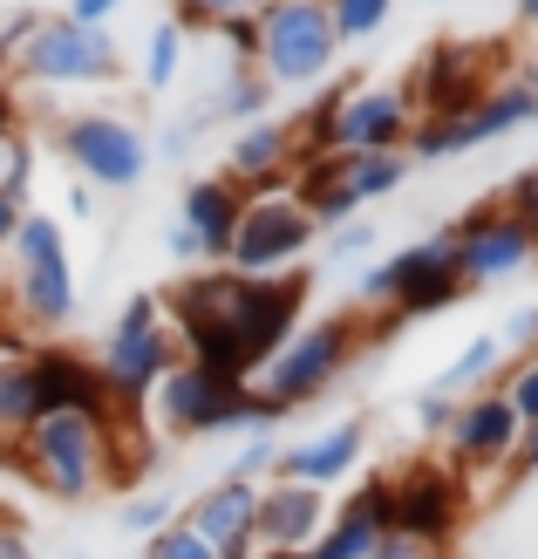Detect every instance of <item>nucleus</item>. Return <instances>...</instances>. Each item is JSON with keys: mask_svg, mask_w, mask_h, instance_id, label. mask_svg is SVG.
Wrapping results in <instances>:
<instances>
[{"mask_svg": "<svg viewBox=\"0 0 538 559\" xmlns=\"http://www.w3.org/2000/svg\"><path fill=\"white\" fill-rule=\"evenodd\" d=\"M157 300H164V321H171L184 361H198V369H212L225 382H252L279 355V342L300 328L307 273L246 280L232 266H198V273H178Z\"/></svg>", "mask_w": 538, "mask_h": 559, "instance_id": "1", "label": "nucleus"}, {"mask_svg": "<svg viewBox=\"0 0 538 559\" xmlns=\"http://www.w3.org/2000/svg\"><path fill=\"white\" fill-rule=\"evenodd\" d=\"M109 443L117 409H48L14 443H0V464L21 471L48 506H96L109 491Z\"/></svg>", "mask_w": 538, "mask_h": 559, "instance_id": "2", "label": "nucleus"}, {"mask_svg": "<svg viewBox=\"0 0 538 559\" xmlns=\"http://www.w3.org/2000/svg\"><path fill=\"white\" fill-rule=\"evenodd\" d=\"M388 328H375L368 314H355V307H342V314H321V321H300L287 342H279V355L266 361L260 376H252V396H260L273 416H287L300 403H321L334 382H342L355 369V355L368 342H382Z\"/></svg>", "mask_w": 538, "mask_h": 559, "instance_id": "3", "label": "nucleus"}, {"mask_svg": "<svg viewBox=\"0 0 538 559\" xmlns=\"http://www.w3.org/2000/svg\"><path fill=\"white\" fill-rule=\"evenodd\" d=\"M294 123H300V157H314V151H409L416 103H409V82H321V96Z\"/></svg>", "mask_w": 538, "mask_h": 559, "instance_id": "4", "label": "nucleus"}, {"mask_svg": "<svg viewBox=\"0 0 538 559\" xmlns=\"http://www.w3.org/2000/svg\"><path fill=\"white\" fill-rule=\"evenodd\" d=\"M8 314L21 334H62L75 321V307H82V287H75V260H69V233H62V218L55 212H27L21 218V233L8 239Z\"/></svg>", "mask_w": 538, "mask_h": 559, "instance_id": "5", "label": "nucleus"}, {"mask_svg": "<svg viewBox=\"0 0 538 559\" xmlns=\"http://www.w3.org/2000/svg\"><path fill=\"white\" fill-rule=\"evenodd\" d=\"M151 409H157V430L178 437V443H191V437H266V430L287 424V416H273L252 396V382H225L212 369H198V361H178L151 389Z\"/></svg>", "mask_w": 538, "mask_h": 559, "instance_id": "6", "label": "nucleus"}, {"mask_svg": "<svg viewBox=\"0 0 538 559\" xmlns=\"http://www.w3.org/2000/svg\"><path fill=\"white\" fill-rule=\"evenodd\" d=\"M178 361H184V348H178L171 321H164V300H157V294H130V300L117 307V321H109V334H103L96 382H103L109 409L136 416V409L151 403V389L171 376Z\"/></svg>", "mask_w": 538, "mask_h": 559, "instance_id": "7", "label": "nucleus"}, {"mask_svg": "<svg viewBox=\"0 0 538 559\" xmlns=\"http://www.w3.org/2000/svg\"><path fill=\"white\" fill-rule=\"evenodd\" d=\"M260 48H252V69H260L273 90H321L342 69V35H334L327 0H260Z\"/></svg>", "mask_w": 538, "mask_h": 559, "instance_id": "8", "label": "nucleus"}, {"mask_svg": "<svg viewBox=\"0 0 538 559\" xmlns=\"http://www.w3.org/2000/svg\"><path fill=\"white\" fill-rule=\"evenodd\" d=\"M409 171L416 164L403 151H314V157H300V171H294V199L314 212L321 233H334V226L368 218L375 199L403 191Z\"/></svg>", "mask_w": 538, "mask_h": 559, "instance_id": "9", "label": "nucleus"}, {"mask_svg": "<svg viewBox=\"0 0 538 559\" xmlns=\"http://www.w3.org/2000/svg\"><path fill=\"white\" fill-rule=\"evenodd\" d=\"M355 294H361L368 307H382V321H395V328L457 307L470 287H464V273H457L450 226L430 233V239H416V246H403V253H388L382 266H368V273L355 280Z\"/></svg>", "mask_w": 538, "mask_h": 559, "instance_id": "10", "label": "nucleus"}, {"mask_svg": "<svg viewBox=\"0 0 538 559\" xmlns=\"http://www.w3.org/2000/svg\"><path fill=\"white\" fill-rule=\"evenodd\" d=\"M48 144L75 171V185H89V191H136L157 157L144 123L117 117V109H69V117H55Z\"/></svg>", "mask_w": 538, "mask_h": 559, "instance_id": "11", "label": "nucleus"}, {"mask_svg": "<svg viewBox=\"0 0 538 559\" xmlns=\"http://www.w3.org/2000/svg\"><path fill=\"white\" fill-rule=\"evenodd\" d=\"M123 75V48L109 27H82L69 14H41L27 27V41L14 55L8 82L14 90H96V82H117Z\"/></svg>", "mask_w": 538, "mask_h": 559, "instance_id": "12", "label": "nucleus"}, {"mask_svg": "<svg viewBox=\"0 0 538 559\" xmlns=\"http://www.w3.org/2000/svg\"><path fill=\"white\" fill-rule=\"evenodd\" d=\"M314 246H321L314 212L294 199V185H273V191H246V212H239L225 266L246 273V280H279V273H300V260Z\"/></svg>", "mask_w": 538, "mask_h": 559, "instance_id": "13", "label": "nucleus"}, {"mask_svg": "<svg viewBox=\"0 0 538 559\" xmlns=\"http://www.w3.org/2000/svg\"><path fill=\"white\" fill-rule=\"evenodd\" d=\"M525 123H538V82H498V90H485L464 117H416L403 157L409 164H450V157L491 144V136H512Z\"/></svg>", "mask_w": 538, "mask_h": 559, "instance_id": "14", "label": "nucleus"}, {"mask_svg": "<svg viewBox=\"0 0 538 559\" xmlns=\"http://www.w3.org/2000/svg\"><path fill=\"white\" fill-rule=\"evenodd\" d=\"M450 246H457V273L464 287H498V280H518L538 260V233L512 205H477L450 226Z\"/></svg>", "mask_w": 538, "mask_h": 559, "instance_id": "15", "label": "nucleus"}, {"mask_svg": "<svg viewBox=\"0 0 538 559\" xmlns=\"http://www.w3.org/2000/svg\"><path fill=\"white\" fill-rule=\"evenodd\" d=\"M464 519V478L457 464H409L403 478H388V533L443 546Z\"/></svg>", "mask_w": 538, "mask_h": 559, "instance_id": "16", "label": "nucleus"}, {"mask_svg": "<svg viewBox=\"0 0 538 559\" xmlns=\"http://www.w3.org/2000/svg\"><path fill=\"white\" fill-rule=\"evenodd\" d=\"M518 409L504 403V389H477V396L457 403V416H450V430H443V451L457 471H498V464H512L518 451Z\"/></svg>", "mask_w": 538, "mask_h": 559, "instance_id": "17", "label": "nucleus"}, {"mask_svg": "<svg viewBox=\"0 0 538 559\" xmlns=\"http://www.w3.org/2000/svg\"><path fill=\"white\" fill-rule=\"evenodd\" d=\"M327 519H334L327 491L266 478V485H260V512H252V539H260V559H294V552H307V546L321 539Z\"/></svg>", "mask_w": 538, "mask_h": 559, "instance_id": "18", "label": "nucleus"}, {"mask_svg": "<svg viewBox=\"0 0 538 559\" xmlns=\"http://www.w3.org/2000/svg\"><path fill=\"white\" fill-rule=\"evenodd\" d=\"M294 171H300V123L273 109V117L232 130L218 178H232L239 191H273V185H294Z\"/></svg>", "mask_w": 538, "mask_h": 559, "instance_id": "19", "label": "nucleus"}, {"mask_svg": "<svg viewBox=\"0 0 538 559\" xmlns=\"http://www.w3.org/2000/svg\"><path fill=\"white\" fill-rule=\"evenodd\" d=\"M368 457V424L361 416H348V424H327L314 437H300V443H279V457H273V478L279 485H314V491H334L342 478H355Z\"/></svg>", "mask_w": 538, "mask_h": 559, "instance_id": "20", "label": "nucleus"}, {"mask_svg": "<svg viewBox=\"0 0 538 559\" xmlns=\"http://www.w3.org/2000/svg\"><path fill=\"white\" fill-rule=\"evenodd\" d=\"M252 512H260V485H246V478H218L205 485L184 506V525L198 539H205L218 559H260V539H252Z\"/></svg>", "mask_w": 538, "mask_h": 559, "instance_id": "21", "label": "nucleus"}, {"mask_svg": "<svg viewBox=\"0 0 538 559\" xmlns=\"http://www.w3.org/2000/svg\"><path fill=\"white\" fill-rule=\"evenodd\" d=\"M239 212H246V191L232 178H191L184 199H178V226L198 239V253H205V266H225V253H232V233H239Z\"/></svg>", "mask_w": 538, "mask_h": 559, "instance_id": "22", "label": "nucleus"}, {"mask_svg": "<svg viewBox=\"0 0 538 559\" xmlns=\"http://www.w3.org/2000/svg\"><path fill=\"white\" fill-rule=\"evenodd\" d=\"M382 533H388V478H361L348 506L321 525V539L294 559H368V546Z\"/></svg>", "mask_w": 538, "mask_h": 559, "instance_id": "23", "label": "nucleus"}, {"mask_svg": "<svg viewBox=\"0 0 538 559\" xmlns=\"http://www.w3.org/2000/svg\"><path fill=\"white\" fill-rule=\"evenodd\" d=\"M27 361H35V396H41V416L48 409H109L103 382H96V361L75 355V348H27Z\"/></svg>", "mask_w": 538, "mask_h": 559, "instance_id": "24", "label": "nucleus"}, {"mask_svg": "<svg viewBox=\"0 0 538 559\" xmlns=\"http://www.w3.org/2000/svg\"><path fill=\"white\" fill-rule=\"evenodd\" d=\"M273 82L260 75V69H225V82H218V96H205L198 103V123H232V130H246V123H260V117H273Z\"/></svg>", "mask_w": 538, "mask_h": 559, "instance_id": "25", "label": "nucleus"}, {"mask_svg": "<svg viewBox=\"0 0 538 559\" xmlns=\"http://www.w3.org/2000/svg\"><path fill=\"white\" fill-rule=\"evenodd\" d=\"M498 369H504V342L485 328V334H470V342L457 348V361H450L430 389H437V396H450V403H464V396H477V389H491Z\"/></svg>", "mask_w": 538, "mask_h": 559, "instance_id": "26", "label": "nucleus"}, {"mask_svg": "<svg viewBox=\"0 0 538 559\" xmlns=\"http://www.w3.org/2000/svg\"><path fill=\"white\" fill-rule=\"evenodd\" d=\"M41 416V396H35V361L27 355H0V443H14L27 424Z\"/></svg>", "mask_w": 538, "mask_h": 559, "instance_id": "27", "label": "nucleus"}, {"mask_svg": "<svg viewBox=\"0 0 538 559\" xmlns=\"http://www.w3.org/2000/svg\"><path fill=\"white\" fill-rule=\"evenodd\" d=\"M178 69H184V27L178 21H157L151 35H144V90L164 96L178 82Z\"/></svg>", "mask_w": 538, "mask_h": 559, "instance_id": "28", "label": "nucleus"}, {"mask_svg": "<svg viewBox=\"0 0 538 559\" xmlns=\"http://www.w3.org/2000/svg\"><path fill=\"white\" fill-rule=\"evenodd\" d=\"M327 14H334V35H342V48H361V41H375L388 14H395V0H327Z\"/></svg>", "mask_w": 538, "mask_h": 559, "instance_id": "29", "label": "nucleus"}, {"mask_svg": "<svg viewBox=\"0 0 538 559\" xmlns=\"http://www.w3.org/2000/svg\"><path fill=\"white\" fill-rule=\"evenodd\" d=\"M232 14H260V0H171V21L184 35H212V27L232 21Z\"/></svg>", "mask_w": 538, "mask_h": 559, "instance_id": "30", "label": "nucleus"}, {"mask_svg": "<svg viewBox=\"0 0 538 559\" xmlns=\"http://www.w3.org/2000/svg\"><path fill=\"white\" fill-rule=\"evenodd\" d=\"M164 525H178V506H171V498H164V491H130L123 498V533H164Z\"/></svg>", "mask_w": 538, "mask_h": 559, "instance_id": "31", "label": "nucleus"}, {"mask_svg": "<svg viewBox=\"0 0 538 559\" xmlns=\"http://www.w3.org/2000/svg\"><path fill=\"white\" fill-rule=\"evenodd\" d=\"M27 191L35 185V144H27L21 130H0V191Z\"/></svg>", "mask_w": 538, "mask_h": 559, "instance_id": "32", "label": "nucleus"}, {"mask_svg": "<svg viewBox=\"0 0 538 559\" xmlns=\"http://www.w3.org/2000/svg\"><path fill=\"white\" fill-rule=\"evenodd\" d=\"M144 559H218V552H212V546H205V539H198L191 525L178 519V525H164V533H151V539H144Z\"/></svg>", "mask_w": 538, "mask_h": 559, "instance_id": "33", "label": "nucleus"}, {"mask_svg": "<svg viewBox=\"0 0 538 559\" xmlns=\"http://www.w3.org/2000/svg\"><path fill=\"white\" fill-rule=\"evenodd\" d=\"M212 35L225 41V69H252V48H260V21H252V14H232V21H218Z\"/></svg>", "mask_w": 538, "mask_h": 559, "instance_id": "34", "label": "nucleus"}, {"mask_svg": "<svg viewBox=\"0 0 538 559\" xmlns=\"http://www.w3.org/2000/svg\"><path fill=\"white\" fill-rule=\"evenodd\" d=\"M273 457H279V437H273V430H266V437H246V443H239V457L225 464V478H246V485H260V471L273 478Z\"/></svg>", "mask_w": 538, "mask_h": 559, "instance_id": "35", "label": "nucleus"}, {"mask_svg": "<svg viewBox=\"0 0 538 559\" xmlns=\"http://www.w3.org/2000/svg\"><path fill=\"white\" fill-rule=\"evenodd\" d=\"M368 246H375V226H368V218H355V226H334V233H321V266H342V260L368 253Z\"/></svg>", "mask_w": 538, "mask_h": 559, "instance_id": "36", "label": "nucleus"}, {"mask_svg": "<svg viewBox=\"0 0 538 559\" xmlns=\"http://www.w3.org/2000/svg\"><path fill=\"white\" fill-rule=\"evenodd\" d=\"M491 334H498V342H504V355L518 348V355L531 361V355H538V307H512V314H504V321H498Z\"/></svg>", "mask_w": 538, "mask_h": 559, "instance_id": "37", "label": "nucleus"}, {"mask_svg": "<svg viewBox=\"0 0 538 559\" xmlns=\"http://www.w3.org/2000/svg\"><path fill=\"white\" fill-rule=\"evenodd\" d=\"M504 403L518 409V424H538V355L512 369V382H504Z\"/></svg>", "mask_w": 538, "mask_h": 559, "instance_id": "38", "label": "nucleus"}, {"mask_svg": "<svg viewBox=\"0 0 538 559\" xmlns=\"http://www.w3.org/2000/svg\"><path fill=\"white\" fill-rule=\"evenodd\" d=\"M450 416H457V403H450V396H437V389H422V396H416V430H422V437H437V443H443Z\"/></svg>", "mask_w": 538, "mask_h": 559, "instance_id": "39", "label": "nucleus"}, {"mask_svg": "<svg viewBox=\"0 0 538 559\" xmlns=\"http://www.w3.org/2000/svg\"><path fill=\"white\" fill-rule=\"evenodd\" d=\"M368 559H443V546L409 539V533H382L375 546H368Z\"/></svg>", "mask_w": 538, "mask_h": 559, "instance_id": "40", "label": "nucleus"}, {"mask_svg": "<svg viewBox=\"0 0 538 559\" xmlns=\"http://www.w3.org/2000/svg\"><path fill=\"white\" fill-rule=\"evenodd\" d=\"M27 212H35V205H27V191H14V185L0 191V253H8V239L21 233V218H27Z\"/></svg>", "mask_w": 538, "mask_h": 559, "instance_id": "41", "label": "nucleus"}, {"mask_svg": "<svg viewBox=\"0 0 538 559\" xmlns=\"http://www.w3.org/2000/svg\"><path fill=\"white\" fill-rule=\"evenodd\" d=\"M0 559H41V552H35V539H27V525H21V519H8V512H0Z\"/></svg>", "mask_w": 538, "mask_h": 559, "instance_id": "42", "label": "nucleus"}, {"mask_svg": "<svg viewBox=\"0 0 538 559\" xmlns=\"http://www.w3.org/2000/svg\"><path fill=\"white\" fill-rule=\"evenodd\" d=\"M504 205H512V212L525 218V226L538 233V164H531V171H525V178L512 185V199H504Z\"/></svg>", "mask_w": 538, "mask_h": 559, "instance_id": "43", "label": "nucleus"}, {"mask_svg": "<svg viewBox=\"0 0 538 559\" xmlns=\"http://www.w3.org/2000/svg\"><path fill=\"white\" fill-rule=\"evenodd\" d=\"M164 253H171V260H178L184 273H198V266H205V253H198V239H191V233L178 226V218H171V233H164Z\"/></svg>", "mask_w": 538, "mask_h": 559, "instance_id": "44", "label": "nucleus"}, {"mask_svg": "<svg viewBox=\"0 0 538 559\" xmlns=\"http://www.w3.org/2000/svg\"><path fill=\"white\" fill-rule=\"evenodd\" d=\"M117 8H123V0H69V21H82V27H109V21H117Z\"/></svg>", "mask_w": 538, "mask_h": 559, "instance_id": "45", "label": "nucleus"}, {"mask_svg": "<svg viewBox=\"0 0 538 559\" xmlns=\"http://www.w3.org/2000/svg\"><path fill=\"white\" fill-rule=\"evenodd\" d=\"M512 471H518V478H531V471H538V424H525L518 430V451H512ZM512 478V485H518Z\"/></svg>", "mask_w": 538, "mask_h": 559, "instance_id": "46", "label": "nucleus"}, {"mask_svg": "<svg viewBox=\"0 0 538 559\" xmlns=\"http://www.w3.org/2000/svg\"><path fill=\"white\" fill-rule=\"evenodd\" d=\"M0 130H21V90L0 75Z\"/></svg>", "mask_w": 538, "mask_h": 559, "instance_id": "47", "label": "nucleus"}, {"mask_svg": "<svg viewBox=\"0 0 538 559\" xmlns=\"http://www.w3.org/2000/svg\"><path fill=\"white\" fill-rule=\"evenodd\" d=\"M69 212H75V218H96V191L75 185V191H69Z\"/></svg>", "mask_w": 538, "mask_h": 559, "instance_id": "48", "label": "nucleus"}, {"mask_svg": "<svg viewBox=\"0 0 538 559\" xmlns=\"http://www.w3.org/2000/svg\"><path fill=\"white\" fill-rule=\"evenodd\" d=\"M518 21H525V27H538V0H518Z\"/></svg>", "mask_w": 538, "mask_h": 559, "instance_id": "49", "label": "nucleus"}, {"mask_svg": "<svg viewBox=\"0 0 538 559\" xmlns=\"http://www.w3.org/2000/svg\"><path fill=\"white\" fill-rule=\"evenodd\" d=\"M62 559H89V552H62Z\"/></svg>", "mask_w": 538, "mask_h": 559, "instance_id": "50", "label": "nucleus"}]
</instances>
